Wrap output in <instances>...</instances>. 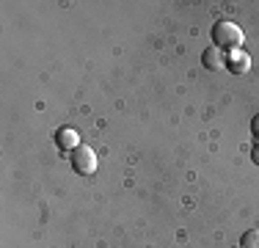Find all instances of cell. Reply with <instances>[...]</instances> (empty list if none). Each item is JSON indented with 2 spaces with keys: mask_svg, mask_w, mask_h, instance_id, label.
Segmentation results:
<instances>
[{
  "mask_svg": "<svg viewBox=\"0 0 259 248\" xmlns=\"http://www.w3.org/2000/svg\"><path fill=\"white\" fill-rule=\"evenodd\" d=\"M212 47H218L221 53H234L243 47V28L232 20H221L212 25Z\"/></svg>",
  "mask_w": 259,
  "mask_h": 248,
  "instance_id": "cell-1",
  "label": "cell"
},
{
  "mask_svg": "<svg viewBox=\"0 0 259 248\" xmlns=\"http://www.w3.org/2000/svg\"><path fill=\"white\" fill-rule=\"evenodd\" d=\"M72 166H75L77 174H83V177H89V174L97 171V154L91 146L80 144L75 152H72Z\"/></svg>",
  "mask_w": 259,
  "mask_h": 248,
  "instance_id": "cell-2",
  "label": "cell"
},
{
  "mask_svg": "<svg viewBox=\"0 0 259 248\" xmlns=\"http://www.w3.org/2000/svg\"><path fill=\"white\" fill-rule=\"evenodd\" d=\"M226 69L232 74H245L251 69V58L245 50H234V53H226Z\"/></svg>",
  "mask_w": 259,
  "mask_h": 248,
  "instance_id": "cell-3",
  "label": "cell"
},
{
  "mask_svg": "<svg viewBox=\"0 0 259 248\" xmlns=\"http://www.w3.org/2000/svg\"><path fill=\"white\" fill-rule=\"evenodd\" d=\"M201 64H204L207 69H221V66H226V55L221 53L218 47H209V50H204V55H201Z\"/></svg>",
  "mask_w": 259,
  "mask_h": 248,
  "instance_id": "cell-4",
  "label": "cell"
},
{
  "mask_svg": "<svg viewBox=\"0 0 259 248\" xmlns=\"http://www.w3.org/2000/svg\"><path fill=\"white\" fill-rule=\"evenodd\" d=\"M55 144H58L61 149H75L80 146V141H77V133L75 130H58V135H55Z\"/></svg>",
  "mask_w": 259,
  "mask_h": 248,
  "instance_id": "cell-5",
  "label": "cell"
},
{
  "mask_svg": "<svg viewBox=\"0 0 259 248\" xmlns=\"http://www.w3.org/2000/svg\"><path fill=\"white\" fill-rule=\"evenodd\" d=\"M240 245L243 248H259V229H248V232L243 234V240H240Z\"/></svg>",
  "mask_w": 259,
  "mask_h": 248,
  "instance_id": "cell-6",
  "label": "cell"
},
{
  "mask_svg": "<svg viewBox=\"0 0 259 248\" xmlns=\"http://www.w3.org/2000/svg\"><path fill=\"white\" fill-rule=\"evenodd\" d=\"M251 133H254V138L259 144V116H254V121H251Z\"/></svg>",
  "mask_w": 259,
  "mask_h": 248,
  "instance_id": "cell-7",
  "label": "cell"
},
{
  "mask_svg": "<svg viewBox=\"0 0 259 248\" xmlns=\"http://www.w3.org/2000/svg\"><path fill=\"white\" fill-rule=\"evenodd\" d=\"M251 160H254V163L259 166V144L254 146V152H251Z\"/></svg>",
  "mask_w": 259,
  "mask_h": 248,
  "instance_id": "cell-8",
  "label": "cell"
},
{
  "mask_svg": "<svg viewBox=\"0 0 259 248\" xmlns=\"http://www.w3.org/2000/svg\"><path fill=\"white\" fill-rule=\"evenodd\" d=\"M234 248H237V245H234ZM240 248H243V245H240Z\"/></svg>",
  "mask_w": 259,
  "mask_h": 248,
  "instance_id": "cell-9",
  "label": "cell"
}]
</instances>
